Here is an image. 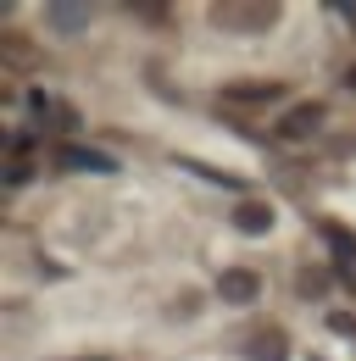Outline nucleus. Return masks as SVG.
Instances as JSON below:
<instances>
[{"label": "nucleus", "instance_id": "nucleus-5", "mask_svg": "<svg viewBox=\"0 0 356 361\" xmlns=\"http://www.w3.org/2000/svg\"><path fill=\"white\" fill-rule=\"evenodd\" d=\"M56 161H61L67 173H117V161H112L106 150H84V145H61Z\"/></svg>", "mask_w": 356, "mask_h": 361}, {"label": "nucleus", "instance_id": "nucleus-9", "mask_svg": "<svg viewBox=\"0 0 356 361\" xmlns=\"http://www.w3.org/2000/svg\"><path fill=\"white\" fill-rule=\"evenodd\" d=\"M251 361H290V345H284V334L278 328H267L251 339Z\"/></svg>", "mask_w": 356, "mask_h": 361}, {"label": "nucleus", "instance_id": "nucleus-3", "mask_svg": "<svg viewBox=\"0 0 356 361\" xmlns=\"http://www.w3.org/2000/svg\"><path fill=\"white\" fill-rule=\"evenodd\" d=\"M317 128H323V106H317V100H307V106H290V111H284L278 139H284V145H307Z\"/></svg>", "mask_w": 356, "mask_h": 361}, {"label": "nucleus", "instance_id": "nucleus-6", "mask_svg": "<svg viewBox=\"0 0 356 361\" xmlns=\"http://www.w3.org/2000/svg\"><path fill=\"white\" fill-rule=\"evenodd\" d=\"M28 117H34L40 128H73V123H78V117H73V111H67L61 100H50L44 90H34V94H28Z\"/></svg>", "mask_w": 356, "mask_h": 361}, {"label": "nucleus", "instance_id": "nucleus-12", "mask_svg": "<svg viewBox=\"0 0 356 361\" xmlns=\"http://www.w3.org/2000/svg\"><path fill=\"white\" fill-rule=\"evenodd\" d=\"M328 328H334V334H351V339H356V317H345V312L328 317Z\"/></svg>", "mask_w": 356, "mask_h": 361}, {"label": "nucleus", "instance_id": "nucleus-10", "mask_svg": "<svg viewBox=\"0 0 356 361\" xmlns=\"http://www.w3.org/2000/svg\"><path fill=\"white\" fill-rule=\"evenodd\" d=\"M28 173H34V161H28V145H23V139H11V156H6V183L17 189V183H28Z\"/></svg>", "mask_w": 356, "mask_h": 361}, {"label": "nucleus", "instance_id": "nucleus-7", "mask_svg": "<svg viewBox=\"0 0 356 361\" xmlns=\"http://www.w3.org/2000/svg\"><path fill=\"white\" fill-rule=\"evenodd\" d=\"M44 28L50 34H78V28H89V6H44Z\"/></svg>", "mask_w": 356, "mask_h": 361}, {"label": "nucleus", "instance_id": "nucleus-13", "mask_svg": "<svg viewBox=\"0 0 356 361\" xmlns=\"http://www.w3.org/2000/svg\"><path fill=\"white\" fill-rule=\"evenodd\" d=\"M345 84H351V90H356V67H351V73H345Z\"/></svg>", "mask_w": 356, "mask_h": 361}, {"label": "nucleus", "instance_id": "nucleus-4", "mask_svg": "<svg viewBox=\"0 0 356 361\" xmlns=\"http://www.w3.org/2000/svg\"><path fill=\"white\" fill-rule=\"evenodd\" d=\"M218 295L228 300V306H251L256 295H262V278L251 267H222V278H218Z\"/></svg>", "mask_w": 356, "mask_h": 361}, {"label": "nucleus", "instance_id": "nucleus-1", "mask_svg": "<svg viewBox=\"0 0 356 361\" xmlns=\"http://www.w3.org/2000/svg\"><path fill=\"white\" fill-rule=\"evenodd\" d=\"M212 23H218L222 34H267L273 23H278V6L273 0H218L212 6Z\"/></svg>", "mask_w": 356, "mask_h": 361}, {"label": "nucleus", "instance_id": "nucleus-11", "mask_svg": "<svg viewBox=\"0 0 356 361\" xmlns=\"http://www.w3.org/2000/svg\"><path fill=\"white\" fill-rule=\"evenodd\" d=\"M323 233H328V245H334V256H340V267H345V272H356V239L345 233V228H334V223L323 228Z\"/></svg>", "mask_w": 356, "mask_h": 361}, {"label": "nucleus", "instance_id": "nucleus-8", "mask_svg": "<svg viewBox=\"0 0 356 361\" xmlns=\"http://www.w3.org/2000/svg\"><path fill=\"white\" fill-rule=\"evenodd\" d=\"M234 228H239V233H267V228H273V206H262V200H245V206L234 212Z\"/></svg>", "mask_w": 356, "mask_h": 361}, {"label": "nucleus", "instance_id": "nucleus-2", "mask_svg": "<svg viewBox=\"0 0 356 361\" xmlns=\"http://www.w3.org/2000/svg\"><path fill=\"white\" fill-rule=\"evenodd\" d=\"M273 100H284L278 78H239V84H222V94H218L222 111H262Z\"/></svg>", "mask_w": 356, "mask_h": 361}]
</instances>
